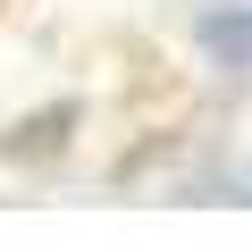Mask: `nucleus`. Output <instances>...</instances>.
Here are the masks:
<instances>
[{"label":"nucleus","mask_w":252,"mask_h":252,"mask_svg":"<svg viewBox=\"0 0 252 252\" xmlns=\"http://www.w3.org/2000/svg\"><path fill=\"white\" fill-rule=\"evenodd\" d=\"M84 126V101H51V109H26L9 135H0V160L9 168H42V160H59L67 152V135Z\"/></svg>","instance_id":"1"},{"label":"nucleus","mask_w":252,"mask_h":252,"mask_svg":"<svg viewBox=\"0 0 252 252\" xmlns=\"http://www.w3.org/2000/svg\"><path fill=\"white\" fill-rule=\"evenodd\" d=\"M193 51L219 76H252V0H219V9L193 17Z\"/></svg>","instance_id":"2"}]
</instances>
